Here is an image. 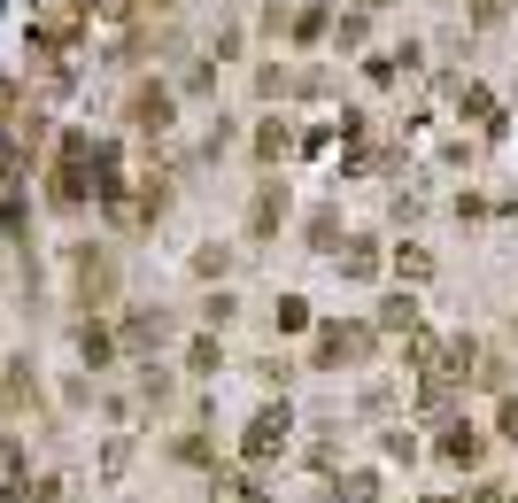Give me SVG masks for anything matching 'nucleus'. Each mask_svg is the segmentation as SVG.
Listing matches in <instances>:
<instances>
[{
	"instance_id": "nucleus-1",
	"label": "nucleus",
	"mask_w": 518,
	"mask_h": 503,
	"mask_svg": "<svg viewBox=\"0 0 518 503\" xmlns=\"http://www.w3.org/2000/svg\"><path fill=\"white\" fill-rule=\"evenodd\" d=\"M480 434H472V426H449V434H441V457H449V465H480Z\"/></svg>"
},
{
	"instance_id": "nucleus-2",
	"label": "nucleus",
	"mask_w": 518,
	"mask_h": 503,
	"mask_svg": "<svg viewBox=\"0 0 518 503\" xmlns=\"http://www.w3.org/2000/svg\"><path fill=\"white\" fill-rule=\"evenodd\" d=\"M279 434H287V418H256V434H248V457H271V449H279Z\"/></svg>"
},
{
	"instance_id": "nucleus-3",
	"label": "nucleus",
	"mask_w": 518,
	"mask_h": 503,
	"mask_svg": "<svg viewBox=\"0 0 518 503\" xmlns=\"http://www.w3.org/2000/svg\"><path fill=\"white\" fill-rule=\"evenodd\" d=\"M341 271H348V279H372V271H379L372 240H356V248H348V256H341Z\"/></svg>"
},
{
	"instance_id": "nucleus-4",
	"label": "nucleus",
	"mask_w": 518,
	"mask_h": 503,
	"mask_svg": "<svg viewBox=\"0 0 518 503\" xmlns=\"http://www.w3.org/2000/svg\"><path fill=\"white\" fill-rule=\"evenodd\" d=\"M379 318H387V326H395V333H410V326H418V302H410V295H395V302H387V310H379Z\"/></svg>"
},
{
	"instance_id": "nucleus-5",
	"label": "nucleus",
	"mask_w": 518,
	"mask_h": 503,
	"mask_svg": "<svg viewBox=\"0 0 518 503\" xmlns=\"http://www.w3.org/2000/svg\"><path fill=\"white\" fill-rule=\"evenodd\" d=\"M302 326H310V302L287 295V302H279V333H302Z\"/></svg>"
},
{
	"instance_id": "nucleus-6",
	"label": "nucleus",
	"mask_w": 518,
	"mask_h": 503,
	"mask_svg": "<svg viewBox=\"0 0 518 503\" xmlns=\"http://www.w3.org/2000/svg\"><path fill=\"white\" fill-rule=\"evenodd\" d=\"M256 155H287V124H279V117L263 124V140H256Z\"/></svg>"
}]
</instances>
